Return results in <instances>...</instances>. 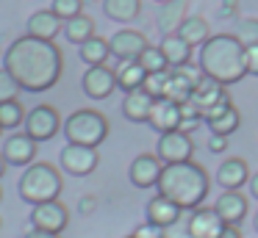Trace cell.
Returning <instances> with one entry per match:
<instances>
[{
    "label": "cell",
    "mask_w": 258,
    "mask_h": 238,
    "mask_svg": "<svg viewBox=\"0 0 258 238\" xmlns=\"http://www.w3.org/2000/svg\"><path fill=\"white\" fill-rule=\"evenodd\" d=\"M3 69L14 75L23 92H47L58 83L64 72V55L56 42H45L36 36H20L3 55Z\"/></svg>",
    "instance_id": "cell-1"
},
{
    "label": "cell",
    "mask_w": 258,
    "mask_h": 238,
    "mask_svg": "<svg viewBox=\"0 0 258 238\" xmlns=\"http://www.w3.org/2000/svg\"><path fill=\"white\" fill-rule=\"evenodd\" d=\"M158 194L172 199L178 208L195 210L206 202L208 191H211V177L195 161H183V164H164L161 177L156 183Z\"/></svg>",
    "instance_id": "cell-2"
},
{
    "label": "cell",
    "mask_w": 258,
    "mask_h": 238,
    "mask_svg": "<svg viewBox=\"0 0 258 238\" xmlns=\"http://www.w3.org/2000/svg\"><path fill=\"white\" fill-rule=\"evenodd\" d=\"M200 72L222 86L239 83L247 75L244 44L233 33H214L206 44H200Z\"/></svg>",
    "instance_id": "cell-3"
},
{
    "label": "cell",
    "mask_w": 258,
    "mask_h": 238,
    "mask_svg": "<svg viewBox=\"0 0 258 238\" xmlns=\"http://www.w3.org/2000/svg\"><path fill=\"white\" fill-rule=\"evenodd\" d=\"M61 188H64L61 172H58L53 164H31V166H25L23 177H20V183H17L20 197H23L28 205L53 202V199H58Z\"/></svg>",
    "instance_id": "cell-4"
},
{
    "label": "cell",
    "mask_w": 258,
    "mask_h": 238,
    "mask_svg": "<svg viewBox=\"0 0 258 238\" xmlns=\"http://www.w3.org/2000/svg\"><path fill=\"white\" fill-rule=\"evenodd\" d=\"M67 144H84V147H100L108 138V119L95 108H78L64 119L61 125Z\"/></svg>",
    "instance_id": "cell-5"
},
{
    "label": "cell",
    "mask_w": 258,
    "mask_h": 238,
    "mask_svg": "<svg viewBox=\"0 0 258 238\" xmlns=\"http://www.w3.org/2000/svg\"><path fill=\"white\" fill-rule=\"evenodd\" d=\"M61 125L64 122H61V116H58V111L53 108V105H36V108H31L28 114H25L23 133L39 144V141H47V138L56 136V133L61 130Z\"/></svg>",
    "instance_id": "cell-6"
},
{
    "label": "cell",
    "mask_w": 258,
    "mask_h": 238,
    "mask_svg": "<svg viewBox=\"0 0 258 238\" xmlns=\"http://www.w3.org/2000/svg\"><path fill=\"white\" fill-rule=\"evenodd\" d=\"M156 155L161 158V164H183V161H191V155H195V141L183 130L158 133Z\"/></svg>",
    "instance_id": "cell-7"
},
{
    "label": "cell",
    "mask_w": 258,
    "mask_h": 238,
    "mask_svg": "<svg viewBox=\"0 0 258 238\" xmlns=\"http://www.w3.org/2000/svg\"><path fill=\"white\" fill-rule=\"evenodd\" d=\"M58 158H61V169L73 177L92 175L97 169V164H100L97 147H84V144H67Z\"/></svg>",
    "instance_id": "cell-8"
},
{
    "label": "cell",
    "mask_w": 258,
    "mask_h": 238,
    "mask_svg": "<svg viewBox=\"0 0 258 238\" xmlns=\"http://www.w3.org/2000/svg\"><path fill=\"white\" fill-rule=\"evenodd\" d=\"M67 224H70V210L58 199L34 205V210H31V227H36V230H47V232L61 235V230H67Z\"/></svg>",
    "instance_id": "cell-9"
},
{
    "label": "cell",
    "mask_w": 258,
    "mask_h": 238,
    "mask_svg": "<svg viewBox=\"0 0 258 238\" xmlns=\"http://www.w3.org/2000/svg\"><path fill=\"white\" fill-rule=\"evenodd\" d=\"M147 36L142 31H134V28H125V31H117L111 39H108V47H111V55L117 61H139V55L147 50Z\"/></svg>",
    "instance_id": "cell-10"
},
{
    "label": "cell",
    "mask_w": 258,
    "mask_h": 238,
    "mask_svg": "<svg viewBox=\"0 0 258 238\" xmlns=\"http://www.w3.org/2000/svg\"><path fill=\"white\" fill-rule=\"evenodd\" d=\"M81 89H84L86 97L92 100H106L111 97V92L117 89V75L108 64H100V66H89L81 77Z\"/></svg>",
    "instance_id": "cell-11"
},
{
    "label": "cell",
    "mask_w": 258,
    "mask_h": 238,
    "mask_svg": "<svg viewBox=\"0 0 258 238\" xmlns=\"http://www.w3.org/2000/svg\"><path fill=\"white\" fill-rule=\"evenodd\" d=\"M161 169H164V164L156 152H142L134 158V164L128 169V177L136 188H156L158 177H161Z\"/></svg>",
    "instance_id": "cell-12"
},
{
    "label": "cell",
    "mask_w": 258,
    "mask_h": 238,
    "mask_svg": "<svg viewBox=\"0 0 258 238\" xmlns=\"http://www.w3.org/2000/svg\"><path fill=\"white\" fill-rule=\"evenodd\" d=\"M147 125L158 133H169V130H180V103L169 97H156L147 116Z\"/></svg>",
    "instance_id": "cell-13"
},
{
    "label": "cell",
    "mask_w": 258,
    "mask_h": 238,
    "mask_svg": "<svg viewBox=\"0 0 258 238\" xmlns=\"http://www.w3.org/2000/svg\"><path fill=\"white\" fill-rule=\"evenodd\" d=\"M228 86H222V83H217V81H211V77H206L203 75L200 81L195 83V89H191V103H195V108L200 111L203 116L208 114L211 108H217L219 103H225V100H230L228 97V92H225Z\"/></svg>",
    "instance_id": "cell-14"
},
{
    "label": "cell",
    "mask_w": 258,
    "mask_h": 238,
    "mask_svg": "<svg viewBox=\"0 0 258 238\" xmlns=\"http://www.w3.org/2000/svg\"><path fill=\"white\" fill-rule=\"evenodd\" d=\"M36 147L39 144L34 141L31 136H25V133H14V136H9L6 141H3V158H6L9 166H31L36 158Z\"/></svg>",
    "instance_id": "cell-15"
},
{
    "label": "cell",
    "mask_w": 258,
    "mask_h": 238,
    "mask_svg": "<svg viewBox=\"0 0 258 238\" xmlns=\"http://www.w3.org/2000/svg\"><path fill=\"white\" fill-rule=\"evenodd\" d=\"M250 180V166L244 158L233 155V158H225L217 169V183L222 186V191H241V186H247Z\"/></svg>",
    "instance_id": "cell-16"
},
{
    "label": "cell",
    "mask_w": 258,
    "mask_h": 238,
    "mask_svg": "<svg viewBox=\"0 0 258 238\" xmlns=\"http://www.w3.org/2000/svg\"><path fill=\"white\" fill-rule=\"evenodd\" d=\"M225 230V221L214 208H195L189 210V232L191 238H219Z\"/></svg>",
    "instance_id": "cell-17"
},
{
    "label": "cell",
    "mask_w": 258,
    "mask_h": 238,
    "mask_svg": "<svg viewBox=\"0 0 258 238\" xmlns=\"http://www.w3.org/2000/svg\"><path fill=\"white\" fill-rule=\"evenodd\" d=\"M214 210L219 213V219L230 227H239L247 216V197L241 191H222L214 202Z\"/></svg>",
    "instance_id": "cell-18"
},
{
    "label": "cell",
    "mask_w": 258,
    "mask_h": 238,
    "mask_svg": "<svg viewBox=\"0 0 258 238\" xmlns=\"http://www.w3.org/2000/svg\"><path fill=\"white\" fill-rule=\"evenodd\" d=\"M186 210L183 208H178V205L172 202V199H167L164 194H156V197L147 202V221L150 224H156V227H169V224H175V221L183 216Z\"/></svg>",
    "instance_id": "cell-19"
},
{
    "label": "cell",
    "mask_w": 258,
    "mask_h": 238,
    "mask_svg": "<svg viewBox=\"0 0 258 238\" xmlns=\"http://www.w3.org/2000/svg\"><path fill=\"white\" fill-rule=\"evenodd\" d=\"M64 22L53 14L50 9L45 11H36V14L28 17V25H25V33L28 36H36V39H45V42H53V39L61 33Z\"/></svg>",
    "instance_id": "cell-20"
},
{
    "label": "cell",
    "mask_w": 258,
    "mask_h": 238,
    "mask_svg": "<svg viewBox=\"0 0 258 238\" xmlns=\"http://www.w3.org/2000/svg\"><path fill=\"white\" fill-rule=\"evenodd\" d=\"M153 103H156V97H153V94H147L145 86H142V89H134V92H125L122 116H125L128 122H147Z\"/></svg>",
    "instance_id": "cell-21"
},
{
    "label": "cell",
    "mask_w": 258,
    "mask_h": 238,
    "mask_svg": "<svg viewBox=\"0 0 258 238\" xmlns=\"http://www.w3.org/2000/svg\"><path fill=\"white\" fill-rule=\"evenodd\" d=\"M189 3L191 0H172V3H167V6H161L158 9V14H156V25H158V31L167 36V33H178L180 31V25H183V20L189 17Z\"/></svg>",
    "instance_id": "cell-22"
},
{
    "label": "cell",
    "mask_w": 258,
    "mask_h": 238,
    "mask_svg": "<svg viewBox=\"0 0 258 238\" xmlns=\"http://www.w3.org/2000/svg\"><path fill=\"white\" fill-rule=\"evenodd\" d=\"M158 47H161V53H164L169 66H186L191 61V50H195L180 33H167Z\"/></svg>",
    "instance_id": "cell-23"
},
{
    "label": "cell",
    "mask_w": 258,
    "mask_h": 238,
    "mask_svg": "<svg viewBox=\"0 0 258 238\" xmlns=\"http://www.w3.org/2000/svg\"><path fill=\"white\" fill-rule=\"evenodd\" d=\"M114 75H117V89H122V92H134V89H142L145 86V66L139 64V61H119V66L114 69Z\"/></svg>",
    "instance_id": "cell-24"
},
{
    "label": "cell",
    "mask_w": 258,
    "mask_h": 238,
    "mask_svg": "<svg viewBox=\"0 0 258 238\" xmlns=\"http://www.w3.org/2000/svg\"><path fill=\"white\" fill-rule=\"evenodd\" d=\"M78 55H81V61H84L86 66H100V64H106L108 58H111V47H108V39H103V36H92L89 42H84L78 47Z\"/></svg>",
    "instance_id": "cell-25"
},
{
    "label": "cell",
    "mask_w": 258,
    "mask_h": 238,
    "mask_svg": "<svg viewBox=\"0 0 258 238\" xmlns=\"http://www.w3.org/2000/svg\"><path fill=\"white\" fill-rule=\"evenodd\" d=\"M178 33L191 44V47H200V44H206L208 39H211V28H208V20H206V17H200V14H189V17H186Z\"/></svg>",
    "instance_id": "cell-26"
},
{
    "label": "cell",
    "mask_w": 258,
    "mask_h": 238,
    "mask_svg": "<svg viewBox=\"0 0 258 238\" xmlns=\"http://www.w3.org/2000/svg\"><path fill=\"white\" fill-rule=\"evenodd\" d=\"M61 33L67 36V42H73V44L81 47L84 42H89V39L95 36V20H92L89 14H78V17H73V20L64 22Z\"/></svg>",
    "instance_id": "cell-27"
},
{
    "label": "cell",
    "mask_w": 258,
    "mask_h": 238,
    "mask_svg": "<svg viewBox=\"0 0 258 238\" xmlns=\"http://www.w3.org/2000/svg\"><path fill=\"white\" fill-rule=\"evenodd\" d=\"M103 11L114 22H134L142 14V0H103Z\"/></svg>",
    "instance_id": "cell-28"
},
{
    "label": "cell",
    "mask_w": 258,
    "mask_h": 238,
    "mask_svg": "<svg viewBox=\"0 0 258 238\" xmlns=\"http://www.w3.org/2000/svg\"><path fill=\"white\" fill-rule=\"evenodd\" d=\"M239 125H241V114H239V108H236L233 103H230L219 116L208 119V127H211L214 136H230V133L239 130Z\"/></svg>",
    "instance_id": "cell-29"
},
{
    "label": "cell",
    "mask_w": 258,
    "mask_h": 238,
    "mask_svg": "<svg viewBox=\"0 0 258 238\" xmlns=\"http://www.w3.org/2000/svg\"><path fill=\"white\" fill-rule=\"evenodd\" d=\"M25 114H28V111L23 108L20 100L0 103V127H3V130H17V127L25 122Z\"/></svg>",
    "instance_id": "cell-30"
},
{
    "label": "cell",
    "mask_w": 258,
    "mask_h": 238,
    "mask_svg": "<svg viewBox=\"0 0 258 238\" xmlns=\"http://www.w3.org/2000/svg\"><path fill=\"white\" fill-rule=\"evenodd\" d=\"M139 64L145 66L147 75H153V72H167L169 69V64H167V58H164L161 47H153V44H147V50L139 55Z\"/></svg>",
    "instance_id": "cell-31"
},
{
    "label": "cell",
    "mask_w": 258,
    "mask_h": 238,
    "mask_svg": "<svg viewBox=\"0 0 258 238\" xmlns=\"http://www.w3.org/2000/svg\"><path fill=\"white\" fill-rule=\"evenodd\" d=\"M50 11L61 22H67V20H73V17L84 14V0H53Z\"/></svg>",
    "instance_id": "cell-32"
},
{
    "label": "cell",
    "mask_w": 258,
    "mask_h": 238,
    "mask_svg": "<svg viewBox=\"0 0 258 238\" xmlns=\"http://www.w3.org/2000/svg\"><path fill=\"white\" fill-rule=\"evenodd\" d=\"M236 39H239L244 47H252V44H258V20L255 17H247V20H241L239 25H236Z\"/></svg>",
    "instance_id": "cell-33"
},
{
    "label": "cell",
    "mask_w": 258,
    "mask_h": 238,
    "mask_svg": "<svg viewBox=\"0 0 258 238\" xmlns=\"http://www.w3.org/2000/svg\"><path fill=\"white\" fill-rule=\"evenodd\" d=\"M203 114L195 108V103L191 100H186V103H180V130L183 133H191L197 125H200Z\"/></svg>",
    "instance_id": "cell-34"
},
{
    "label": "cell",
    "mask_w": 258,
    "mask_h": 238,
    "mask_svg": "<svg viewBox=\"0 0 258 238\" xmlns=\"http://www.w3.org/2000/svg\"><path fill=\"white\" fill-rule=\"evenodd\" d=\"M23 86L14 81V75H9L6 69H0V103H9V100H17Z\"/></svg>",
    "instance_id": "cell-35"
},
{
    "label": "cell",
    "mask_w": 258,
    "mask_h": 238,
    "mask_svg": "<svg viewBox=\"0 0 258 238\" xmlns=\"http://www.w3.org/2000/svg\"><path fill=\"white\" fill-rule=\"evenodd\" d=\"M169 72V69H167ZM167 72H153L145 77V92L153 97H164V86H167Z\"/></svg>",
    "instance_id": "cell-36"
},
{
    "label": "cell",
    "mask_w": 258,
    "mask_h": 238,
    "mask_svg": "<svg viewBox=\"0 0 258 238\" xmlns=\"http://www.w3.org/2000/svg\"><path fill=\"white\" fill-rule=\"evenodd\" d=\"M164 238H191V232H189V210H186L175 224L164 227Z\"/></svg>",
    "instance_id": "cell-37"
},
{
    "label": "cell",
    "mask_w": 258,
    "mask_h": 238,
    "mask_svg": "<svg viewBox=\"0 0 258 238\" xmlns=\"http://www.w3.org/2000/svg\"><path fill=\"white\" fill-rule=\"evenodd\" d=\"M134 238H164V230L156 224H150V221H145L142 227L134 230Z\"/></svg>",
    "instance_id": "cell-38"
},
{
    "label": "cell",
    "mask_w": 258,
    "mask_h": 238,
    "mask_svg": "<svg viewBox=\"0 0 258 238\" xmlns=\"http://www.w3.org/2000/svg\"><path fill=\"white\" fill-rule=\"evenodd\" d=\"M244 64H247V75H255L258 77V44L244 47Z\"/></svg>",
    "instance_id": "cell-39"
},
{
    "label": "cell",
    "mask_w": 258,
    "mask_h": 238,
    "mask_svg": "<svg viewBox=\"0 0 258 238\" xmlns=\"http://www.w3.org/2000/svg\"><path fill=\"white\" fill-rule=\"evenodd\" d=\"M208 149H211V152H225V149H228V136H214V133H211Z\"/></svg>",
    "instance_id": "cell-40"
},
{
    "label": "cell",
    "mask_w": 258,
    "mask_h": 238,
    "mask_svg": "<svg viewBox=\"0 0 258 238\" xmlns=\"http://www.w3.org/2000/svg\"><path fill=\"white\" fill-rule=\"evenodd\" d=\"M25 238H61V235H58V232H47V230H36L34 227V230L25 232Z\"/></svg>",
    "instance_id": "cell-41"
},
{
    "label": "cell",
    "mask_w": 258,
    "mask_h": 238,
    "mask_svg": "<svg viewBox=\"0 0 258 238\" xmlns=\"http://www.w3.org/2000/svg\"><path fill=\"white\" fill-rule=\"evenodd\" d=\"M230 14H236V0H225V9L219 11V17H222V20H228Z\"/></svg>",
    "instance_id": "cell-42"
},
{
    "label": "cell",
    "mask_w": 258,
    "mask_h": 238,
    "mask_svg": "<svg viewBox=\"0 0 258 238\" xmlns=\"http://www.w3.org/2000/svg\"><path fill=\"white\" fill-rule=\"evenodd\" d=\"M219 238H241V230H239V227L225 224V230H222V235H219Z\"/></svg>",
    "instance_id": "cell-43"
},
{
    "label": "cell",
    "mask_w": 258,
    "mask_h": 238,
    "mask_svg": "<svg viewBox=\"0 0 258 238\" xmlns=\"http://www.w3.org/2000/svg\"><path fill=\"white\" fill-rule=\"evenodd\" d=\"M81 210H84V213H92V210H95V197H84V199H81Z\"/></svg>",
    "instance_id": "cell-44"
},
{
    "label": "cell",
    "mask_w": 258,
    "mask_h": 238,
    "mask_svg": "<svg viewBox=\"0 0 258 238\" xmlns=\"http://www.w3.org/2000/svg\"><path fill=\"white\" fill-rule=\"evenodd\" d=\"M247 186H250V194L258 199V172H255V175H250V180H247Z\"/></svg>",
    "instance_id": "cell-45"
},
{
    "label": "cell",
    "mask_w": 258,
    "mask_h": 238,
    "mask_svg": "<svg viewBox=\"0 0 258 238\" xmlns=\"http://www.w3.org/2000/svg\"><path fill=\"white\" fill-rule=\"evenodd\" d=\"M6 169H9V164H6V158H3V152H0V177L6 175Z\"/></svg>",
    "instance_id": "cell-46"
},
{
    "label": "cell",
    "mask_w": 258,
    "mask_h": 238,
    "mask_svg": "<svg viewBox=\"0 0 258 238\" xmlns=\"http://www.w3.org/2000/svg\"><path fill=\"white\" fill-rule=\"evenodd\" d=\"M153 3H158V6H167V3H172V0H153Z\"/></svg>",
    "instance_id": "cell-47"
},
{
    "label": "cell",
    "mask_w": 258,
    "mask_h": 238,
    "mask_svg": "<svg viewBox=\"0 0 258 238\" xmlns=\"http://www.w3.org/2000/svg\"><path fill=\"white\" fill-rule=\"evenodd\" d=\"M252 224H255V232H258V210H255V219H252Z\"/></svg>",
    "instance_id": "cell-48"
},
{
    "label": "cell",
    "mask_w": 258,
    "mask_h": 238,
    "mask_svg": "<svg viewBox=\"0 0 258 238\" xmlns=\"http://www.w3.org/2000/svg\"><path fill=\"white\" fill-rule=\"evenodd\" d=\"M0 199H3V186H0Z\"/></svg>",
    "instance_id": "cell-49"
},
{
    "label": "cell",
    "mask_w": 258,
    "mask_h": 238,
    "mask_svg": "<svg viewBox=\"0 0 258 238\" xmlns=\"http://www.w3.org/2000/svg\"><path fill=\"white\" fill-rule=\"evenodd\" d=\"M0 133H3V127H0Z\"/></svg>",
    "instance_id": "cell-50"
},
{
    "label": "cell",
    "mask_w": 258,
    "mask_h": 238,
    "mask_svg": "<svg viewBox=\"0 0 258 238\" xmlns=\"http://www.w3.org/2000/svg\"><path fill=\"white\" fill-rule=\"evenodd\" d=\"M0 224H3V219H0Z\"/></svg>",
    "instance_id": "cell-51"
},
{
    "label": "cell",
    "mask_w": 258,
    "mask_h": 238,
    "mask_svg": "<svg viewBox=\"0 0 258 238\" xmlns=\"http://www.w3.org/2000/svg\"><path fill=\"white\" fill-rule=\"evenodd\" d=\"M128 238H134V235H128Z\"/></svg>",
    "instance_id": "cell-52"
}]
</instances>
